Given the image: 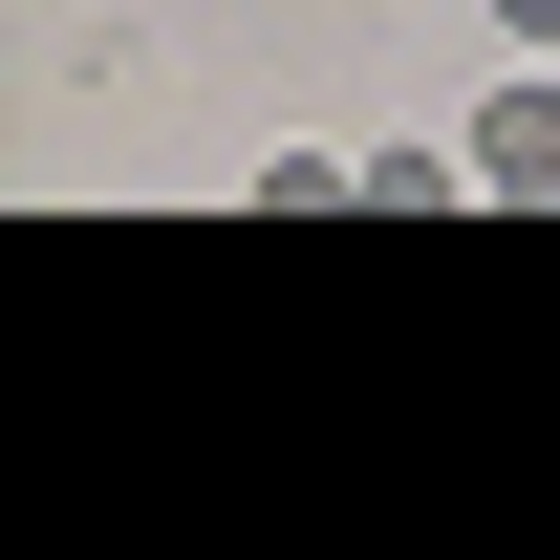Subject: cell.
Wrapping results in <instances>:
<instances>
[{
	"label": "cell",
	"instance_id": "obj_1",
	"mask_svg": "<svg viewBox=\"0 0 560 560\" xmlns=\"http://www.w3.org/2000/svg\"><path fill=\"white\" fill-rule=\"evenodd\" d=\"M453 151H475V195H560V86H495Z\"/></svg>",
	"mask_w": 560,
	"mask_h": 560
},
{
	"label": "cell",
	"instance_id": "obj_2",
	"mask_svg": "<svg viewBox=\"0 0 560 560\" xmlns=\"http://www.w3.org/2000/svg\"><path fill=\"white\" fill-rule=\"evenodd\" d=\"M495 44H560V0H495Z\"/></svg>",
	"mask_w": 560,
	"mask_h": 560
}]
</instances>
